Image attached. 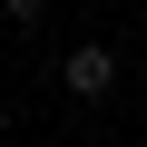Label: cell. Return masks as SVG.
I'll return each instance as SVG.
<instances>
[{
  "label": "cell",
  "mask_w": 147,
  "mask_h": 147,
  "mask_svg": "<svg viewBox=\"0 0 147 147\" xmlns=\"http://www.w3.org/2000/svg\"><path fill=\"white\" fill-rule=\"evenodd\" d=\"M59 98H79V108H98V98H118V79H127V59L108 49V39H79V49H59Z\"/></svg>",
  "instance_id": "cell-1"
},
{
  "label": "cell",
  "mask_w": 147,
  "mask_h": 147,
  "mask_svg": "<svg viewBox=\"0 0 147 147\" xmlns=\"http://www.w3.org/2000/svg\"><path fill=\"white\" fill-rule=\"evenodd\" d=\"M49 10H59V0H0V20H10V30H39Z\"/></svg>",
  "instance_id": "cell-2"
}]
</instances>
